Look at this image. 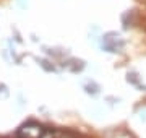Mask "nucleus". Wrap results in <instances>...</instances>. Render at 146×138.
I'll list each match as a JSON object with an SVG mask.
<instances>
[{
	"label": "nucleus",
	"instance_id": "obj_2",
	"mask_svg": "<svg viewBox=\"0 0 146 138\" xmlns=\"http://www.w3.org/2000/svg\"><path fill=\"white\" fill-rule=\"evenodd\" d=\"M42 138H76L72 132H65V130H54V128H46V132Z\"/></svg>",
	"mask_w": 146,
	"mask_h": 138
},
{
	"label": "nucleus",
	"instance_id": "obj_1",
	"mask_svg": "<svg viewBox=\"0 0 146 138\" xmlns=\"http://www.w3.org/2000/svg\"><path fill=\"white\" fill-rule=\"evenodd\" d=\"M44 132H46V128L42 125H39L36 122H26L18 128L16 137L18 138H42Z\"/></svg>",
	"mask_w": 146,
	"mask_h": 138
}]
</instances>
